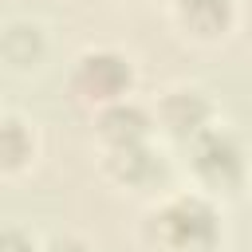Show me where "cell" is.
<instances>
[{"label":"cell","instance_id":"cell-1","mask_svg":"<svg viewBox=\"0 0 252 252\" xmlns=\"http://www.w3.org/2000/svg\"><path fill=\"white\" fill-rule=\"evenodd\" d=\"M134 240L142 252H228V205L197 185H169L142 205Z\"/></svg>","mask_w":252,"mask_h":252},{"label":"cell","instance_id":"cell-2","mask_svg":"<svg viewBox=\"0 0 252 252\" xmlns=\"http://www.w3.org/2000/svg\"><path fill=\"white\" fill-rule=\"evenodd\" d=\"M177 165L181 177L197 189H205L217 201H240L248 197L252 185V146L244 138L240 126H232L228 118H220L217 126H209L205 134H197L189 146L177 150Z\"/></svg>","mask_w":252,"mask_h":252},{"label":"cell","instance_id":"cell-3","mask_svg":"<svg viewBox=\"0 0 252 252\" xmlns=\"http://www.w3.org/2000/svg\"><path fill=\"white\" fill-rule=\"evenodd\" d=\"M142 91V63L118 43H87L71 55L63 75V94L79 114H98L110 102L134 98Z\"/></svg>","mask_w":252,"mask_h":252},{"label":"cell","instance_id":"cell-4","mask_svg":"<svg viewBox=\"0 0 252 252\" xmlns=\"http://www.w3.org/2000/svg\"><path fill=\"white\" fill-rule=\"evenodd\" d=\"M177 154L161 142H134V146H118V150H94V173L106 189L122 193V197H138L142 205L154 201L158 193H165L177 177Z\"/></svg>","mask_w":252,"mask_h":252},{"label":"cell","instance_id":"cell-5","mask_svg":"<svg viewBox=\"0 0 252 252\" xmlns=\"http://www.w3.org/2000/svg\"><path fill=\"white\" fill-rule=\"evenodd\" d=\"M150 102H154V118H158V138L173 154L224 118L220 114V98L197 79H173Z\"/></svg>","mask_w":252,"mask_h":252},{"label":"cell","instance_id":"cell-6","mask_svg":"<svg viewBox=\"0 0 252 252\" xmlns=\"http://www.w3.org/2000/svg\"><path fill=\"white\" fill-rule=\"evenodd\" d=\"M169 35L193 51H220L244 28V0H161Z\"/></svg>","mask_w":252,"mask_h":252},{"label":"cell","instance_id":"cell-7","mask_svg":"<svg viewBox=\"0 0 252 252\" xmlns=\"http://www.w3.org/2000/svg\"><path fill=\"white\" fill-rule=\"evenodd\" d=\"M55 59V28L35 12H8L0 24V63L12 79H35Z\"/></svg>","mask_w":252,"mask_h":252},{"label":"cell","instance_id":"cell-8","mask_svg":"<svg viewBox=\"0 0 252 252\" xmlns=\"http://www.w3.org/2000/svg\"><path fill=\"white\" fill-rule=\"evenodd\" d=\"M43 161V126L20 110V106H4L0 110V181L12 189L20 181H28Z\"/></svg>","mask_w":252,"mask_h":252},{"label":"cell","instance_id":"cell-9","mask_svg":"<svg viewBox=\"0 0 252 252\" xmlns=\"http://www.w3.org/2000/svg\"><path fill=\"white\" fill-rule=\"evenodd\" d=\"M87 122H91V146L94 150H118V146H134V142L158 138L154 102L142 98V94L122 98V102H110L98 114H91Z\"/></svg>","mask_w":252,"mask_h":252},{"label":"cell","instance_id":"cell-10","mask_svg":"<svg viewBox=\"0 0 252 252\" xmlns=\"http://www.w3.org/2000/svg\"><path fill=\"white\" fill-rule=\"evenodd\" d=\"M0 252H43V232L28 220H8L0 232Z\"/></svg>","mask_w":252,"mask_h":252},{"label":"cell","instance_id":"cell-11","mask_svg":"<svg viewBox=\"0 0 252 252\" xmlns=\"http://www.w3.org/2000/svg\"><path fill=\"white\" fill-rule=\"evenodd\" d=\"M43 252H98V244H94L83 228L63 224V228L43 232Z\"/></svg>","mask_w":252,"mask_h":252},{"label":"cell","instance_id":"cell-12","mask_svg":"<svg viewBox=\"0 0 252 252\" xmlns=\"http://www.w3.org/2000/svg\"><path fill=\"white\" fill-rule=\"evenodd\" d=\"M110 8H146V4H154V0H106Z\"/></svg>","mask_w":252,"mask_h":252},{"label":"cell","instance_id":"cell-13","mask_svg":"<svg viewBox=\"0 0 252 252\" xmlns=\"http://www.w3.org/2000/svg\"><path fill=\"white\" fill-rule=\"evenodd\" d=\"M248 201H252V185H248Z\"/></svg>","mask_w":252,"mask_h":252}]
</instances>
